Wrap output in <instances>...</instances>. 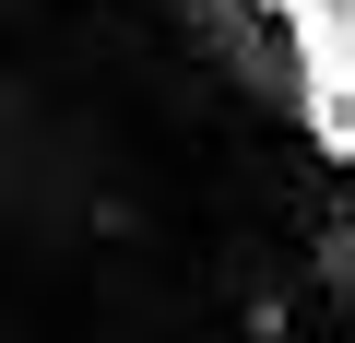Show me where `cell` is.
Segmentation results:
<instances>
[{
  "label": "cell",
  "mask_w": 355,
  "mask_h": 343,
  "mask_svg": "<svg viewBox=\"0 0 355 343\" xmlns=\"http://www.w3.org/2000/svg\"><path fill=\"white\" fill-rule=\"evenodd\" d=\"M48 12L36 0H0V237H24L36 225V190H24V154H36V130H48V95L12 71V48L36 36Z\"/></svg>",
  "instance_id": "cell-1"
}]
</instances>
